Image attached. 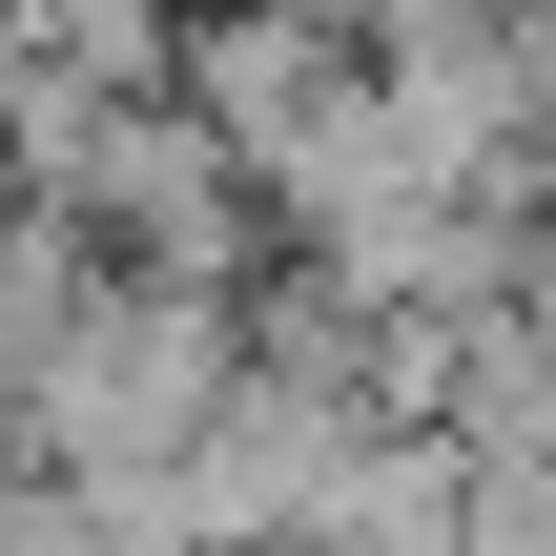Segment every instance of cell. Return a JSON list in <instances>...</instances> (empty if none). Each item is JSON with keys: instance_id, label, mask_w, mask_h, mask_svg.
<instances>
[{"instance_id": "6da1fadb", "label": "cell", "mask_w": 556, "mask_h": 556, "mask_svg": "<svg viewBox=\"0 0 556 556\" xmlns=\"http://www.w3.org/2000/svg\"><path fill=\"white\" fill-rule=\"evenodd\" d=\"M248 392V289H186V268H103L83 330L21 371V454L41 475H186Z\"/></svg>"}, {"instance_id": "7a4b0ae2", "label": "cell", "mask_w": 556, "mask_h": 556, "mask_svg": "<svg viewBox=\"0 0 556 556\" xmlns=\"http://www.w3.org/2000/svg\"><path fill=\"white\" fill-rule=\"evenodd\" d=\"M475 556H556V454H475Z\"/></svg>"}, {"instance_id": "3957f363", "label": "cell", "mask_w": 556, "mask_h": 556, "mask_svg": "<svg viewBox=\"0 0 556 556\" xmlns=\"http://www.w3.org/2000/svg\"><path fill=\"white\" fill-rule=\"evenodd\" d=\"M309 21H351V41H371V0H309Z\"/></svg>"}]
</instances>
